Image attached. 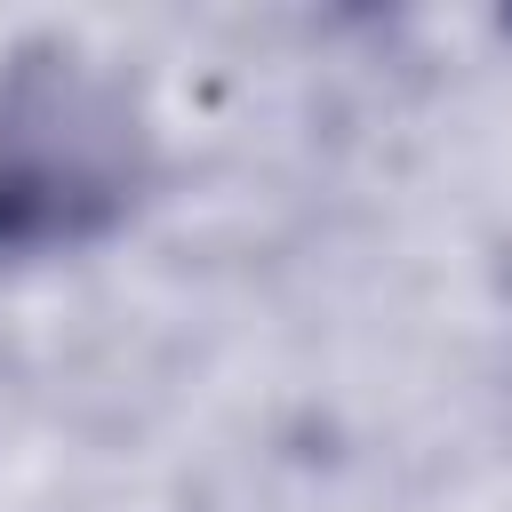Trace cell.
I'll list each match as a JSON object with an SVG mask.
<instances>
[{
  "mask_svg": "<svg viewBox=\"0 0 512 512\" xmlns=\"http://www.w3.org/2000/svg\"><path fill=\"white\" fill-rule=\"evenodd\" d=\"M152 128L120 72L72 40L0 56V256H72L136 216Z\"/></svg>",
  "mask_w": 512,
  "mask_h": 512,
  "instance_id": "obj_1",
  "label": "cell"
}]
</instances>
